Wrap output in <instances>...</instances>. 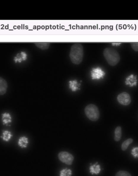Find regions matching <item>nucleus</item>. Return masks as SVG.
<instances>
[{
  "label": "nucleus",
  "mask_w": 138,
  "mask_h": 176,
  "mask_svg": "<svg viewBox=\"0 0 138 176\" xmlns=\"http://www.w3.org/2000/svg\"><path fill=\"white\" fill-rule=\"evenodd\" d=\"M131 153L134 158H138V147L133 148L132 150Z\"/></svg>",
  "instance_id": "obj_20"
},
{
  "label": "nucleus",
  "mask_w": 138,
  "mask_h": 176,
  "mask_svg": "<svg viewBox=\"0 0 138 176\" xmlns=\"http://www.w3.org/2000/svg\"><path fill=\"white\" fill-rule=\"evenodd\" d=\"M80 84H78L76 80L71 81L69 82V86L72 91L75 92L78 90Z\"/></svg>",
  "instance_id": "obj_14"
},
{
  "label": "nucleus",
  "mask_w": 138,
  "mask_h": 176,
  "mask_svg": "<svg viewBox=\"0 0 138 176\" xmlns=\"http://www.w3.org/2000/svg\"><path fill=\"white\" fill-rule=\"evenodd\" d=\"M133 139H128L123 142L122 145V149L123 151H126L128 149V147L133 142Z\"/></svg>",
  "instance_id": "obj_17"
},
{
  "label": "nucleus",
  "mask_w": 138,
  "mask_h": 176,
  "mask_svg": "<svg viewBox=\"0 0 138 176\" xmlns=\"http://www.w3.org/2000/svg\"><path fill=\"white\" fill-rule=\"evenodd\" d=\"M115 176H131L129 172L125 171H120L116 174Z\"/></svg>",
  "instance_id": "obj_19"
},
{
  "label": "nucleus",
  "mask_w": 138,
  "mask_h": 176,
  "mask_svg": "<svg viewBox=\"0 0 138 176\" xmlns=\"http://www.w3.org/2000/svg\"><path fill=\"white\" fill-rule=\"evenodd\" d=\"M2 121L3 125H8L12 122L11 114L8 112H4L2 114Z\"/></svg>",
  "instance_id": "obj_11"
},
{
  "label": "nucleus",
  "mask_w": 138,
  "mask_h": 176,
  "mask_svg": "<svg viewBox=\"0 0 138 176\" xmlns=\"http://www.w3.org/2000/svg\"><path fill=\"white\" fill-rule=\"evenodd\" d=\"M58 156L60 161L68 165H72L74 160L73 156L66 151H61L59 153Z\"/></svg>",
  "instance_id": "obj_4"
},
{
  "label": "nucleus",
  "mask_w": 138,
  "mask_h": 176,
  "mask_svg": "<svg viewBox=\"0 0 138 176\" xmlns=\"http://www.w3.org/2000/svg\"><path fill=\"white\" fill-rule=\"evenodd\" d=\"M72 171L70 169H63L60 172V176H71Z\"/></svg>",
  "instance_id": "obj_18"
},
{
  "label": "nucleus",
  "mask_w": 138,
  "mask_h": 176,
  "mask_svg": "<svg viewBox=\"0 0 138 176\" xmlns=\"http://www.w3.org/2000/svg\"><path fill=\"white\" fill-rule=\"evenodd\" d=\"M137 76L134 75H131L127 78L126 80V84L129 85L130 87H133L137 85Z\"/></svg>",
  "instance_id": "obj_8"
},
{
  "label": "nucleus",
  "mask_w": 138,
  "mask_h": 176,
  "mask_svg": "<svg viewBox=\"0 0 138 176\" xmlns=\"http://www.w3.org/2000/svg\"><path fill=\"white\" fill-rule=\"evenodd\" d=\"M118 102L119 103L124 106H127L131 102V98L130 95L126 92H123L118 95Z\"/></svg>",
  "instance_id": "obj_5"
},
{
  "label": "nucleus",
  "mask_w": 138,
  "mask_h": 176,
  "mask_svg": "<svg viewBox=\"0 0 138 176\" xmlns=\"http://www.w3.org/2000/svg\"><path fill=\"white\" fill-rule=\"evenodd\" d=\"M114 140L117 142L120 141L122 136V129L121 127H117L115 130Z\"/></svg>",
  "instance_id": "obj_15"
},
{
  "label": "nucleus",
  "mask_w": 138,
  "mask_h": 176,
  "mask_svg": "<svg viewBox=\"0 0 138 176\" xmlns=\"http://www.w3.org/2000/svg\"><path fill=\"white\" fill-rule=\"evenodd\" d=\"M84 56V48L79 43L73 44L71 47L70 52V58L73 64L78 65L82 62Z\"/></svg>",
  "instance_id": "obj_1"
},
{
  "label": "nucleus",
  "mask_w": 138,
  "mask_h": 176,
  "mask_svg": "<svg viewBox=\"0 0 138 176\" xmlns=\"http://www.w3.org/2000/svg\"><path fill=\"white\" fill-rule=\"evenodd\" d=\"M103 55L110 65H116L121 59L120 56L117 51L111 48H107L103 51Z\"/></svg>",
  "instance_id": "obj_2"
},
{
  "label": "nucleus",
  "mask_w": 138,
  "mask_h": 176,
  "mask_svg": "<svg viewBox=\"0 0 138 176\" xmlns=\"http://www.w3.org/2000/svg\"><path fill=\"white\" fill-rule=\"evenodd\" d=\"M12 136H13V135L12 134L10 131H8V130H4L3 131L1 137L4 141L8 142L10 140Z\"/></svg>",
  "instance_id": "obj_13"
},
{
  "label": "nucleus",
  "mask_w": 138,
  "mask_h": 176,
  "mask_svg": "<svg viewBox=\"0 0 138 176\" xmlns=\"http://www.w3.org/2000/svg\"><path fill=\"white\" fill-rule=\"evenodd\" d=\"M121 44V43H112V45H120V44Z\"/></svg>",
  "instance_id": "obj_22"
},
{
  "label": "nucleus",
  "mask_w": 138,
  "mask_h": 176,
  "mask_svg": "<svg viewBox=\"0 0 138 176\" xmlns=\"http://www.w3.org/2000/svg\"><path fill=\"white\" fill-rule=\"evenodd\" d=\"M8 84L6 80L0 77V95H4L6 93Z\"/></svg>",
  "instance_id": "obj_7"
},
{
  "label": "nucleus",
  "mask_w": 138,
  "mask_h": 176,
  "mask_svg": "<svg viewBox=\"0 0 138 176\" xmlns=\"http://www.w3.org/2000/svg\"><path fill=\"white\" fill-rule=\"evenodd\" d=\"M28 139L25 136L21 137L18 140V144L19 146L22 148L27 147L28 144Z\"/></svg>",
  "instance_id": "obj_12"
},
{
  "label": "nucleus",
  "mask_w": 138,
  "mask_h": 176,
  "mask_svg": "<svg viewBox=\"0 0 138 176\" xmlns=\"http://www.w3.org/2000/svg\"><path fill=\"white\" fill-rule=\"evenodd\" d=\"M131 45L134 51L138 52V43H131Z\"/></svg>",
  "instance_id": "obj_21"
},
{
  "label": "nucleus",
  "mask_w": 138,
  "mask_h": 176,
  "mask_svg": "<svg viewBox=\"0 0 138 176\" xmlns=\"http://www.w3.org/2000/svg\"><path fill=\"white\" fill-rule=\"evenodd\" d=\"M90 173L92 175H97L100 174L101 169L100 164H98L97 162L95 164L91 165L89 168Z\"/></svg>",
  "instance_id": "obj_10"
},
{
  "label": "nucleus",
  "mask_w": 138,
  "mask_h": 176,
  "mask_svg": "<svg viewBox=\"0 0 138 176\" xmlns=\"http://www.w3.org/2000/svg\"><path fill=\"white\" fill-rule=\"evenodd\" d=\"M35 45L41 50H47L49 47V43H35Z\"/></svg>",
  "instance_id": "obj_16"
},
{
  "label": "nucleus",
  "mask_w": 138,
  "mask_h": 176,
  "mask_svg": "<svg viewBox=\"0 0 138 176\" xmlns=\"http://www.w3.org/2000/svg\"><path fill=\"white\" fill-rule=\"evenodd\" d=\"M105 75V72L101 68L96 67L93 69L91 72V76L93 80H99L103 78Z\"/></svg>",
  "instance_id": "obj_6"
},
{
  "label": "nucleus",
  "mask_w": 138,
  "mask_h": 176,
  "mask_svg": "<svg viewBox=\"0 0 138 176\" xmlns=\"http://www.w3.org/2000/svg\"><path fill=\"white\" fill-rule=\"evenodd\" d=\"M84 112L87 117L91 121H97L100 118V111L95 105L90 104L87 106L84 109Z\"/></svg>",
  "instance_id": "obj_3"
},
{
  "label": "nucleus",
  "mask_w": 138,
  "mask_h": 176,
  "mask_svg": "<svg viewBox=\"0 0 138 176\" xmlns=\"http://www.w3.org/2000/svg\"><path fill=\"white\" fill-rule=\"evenodd\" d=\"M27 58V54L25 52H22L17 54L14 57V61L15 63H21L22 61H25Z\"/></svg>",
  "instance_id": "obj_9"
}]
</instances>
